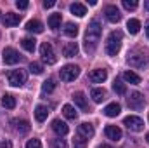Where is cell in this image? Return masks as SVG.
Returning a JSON list of instances; mask_svg holds the SVG:
<instances>
[{
    "label": "cell",
    "instance_id": "1",
    "mask_svg": "<svg viewBox=\"0 0 149 148\" xmlns=\"http://www.w3.org/2000/svg\"><path fill=\"white\" fill-rule=\"evenodd\" d=\"M101 33H102L101 23L97 19H92L88 28H87V32H85V51L87 52H92L97 47V44L101 40Z\"/></svg>",
    "mask_w": 149,
    "mask_h": 148
},
{
    "label": "cell",
    "instance_id": "2",
    "mask_svg": "<svg viewBox=\"0 0 149 148\" xmlns=\"http://www.w3.org/2000/svg\"><path fill=\"white\" fill-rule=\"evenodd\" d=\"M121 42H123V33L120 30H114L109 33V37L106 40V54L108 56H116L120 52V47H121Z\"/></svg>",
    "mask_w": 149,
    "mask_h": 148
},
{
    "label": "cell",
    "instance_id": "3",
    "mask_svg": "<svg viewBox=\"0 0 149 148\" xmlns=\"http://www.w3.org/2000/svg\"><path fill=\"white\" fill-rule=\"evenodd\" d=\"M40 56H42V59H43L47 65H54V63L57 61V56H56L54 47H52L50 42H43V44L40 45Z\"/></svg>",
    "mask_w": 149,
    "mask_h": 148
},
{
    "label": "cell",
    "instance_id": "4",
    "mask_svg": "<svg viewBox=\"0 0 149 148\" xmlns=\"http://www.w3.org/2000/svg\"><path fill=\"white\" fill-rule=\"evenodd\" d=\"M78 75H80V68H78L76 65H66V66H63L61 72H59L61 80H64V82H73Z\"/></svg>",
    "mask_w": 149,
    "mask_h": 148
},
{
    "label": "cell",
    "instance_id": "5",
    "mask_svg": "<svg viewBox=\"0 0 149 148\" xmlns=\"http://www.w3.org/2000/svg\"><path fill=\"white\" fill-rule=\"evenodd\" d=\"M123 124L127 125L128 131H134V132H141V131L144 129V120H142L141 117H135V115H128V117H125Z\"/></svg>",
    "mask_w": 149,
    "mask_h": 148
},
{
    "label": "cell",
    "instance_id": "6",
    "mask_svg": "<svg viewBox=\"0 0 149 148\" xmlns=\"http://www.w3.org/2000/svg\"><path fill=\"white\" fill-rule=\"evenodd\" d=\"M7 80L10 85L14 87H21L24 82H26V72L24 70H10L7 75Z\"/></svg>",
    "mask_w": 149,
    "mask_h": 148
},
{
    "label": "cell",
    "instance_id": "7",
    "mask_svg": "<svg viewBox=\"0 0 149 148\" xmlns=\"http://www.w3.org/2000/svg\"><path fill=\"white\" fill-rule=\"evenodd\" d=\"M127 103H128V106H130L132 110H141L146 101H144V96H142L141 92L134 91V92H130V96L127 98Z\"/></svg>",
    "mask_w": 149,
    "mask_h": 148
},
{
    "label": "cell",
    "instance_id": "8",
    "mask_svg": "<svg viewBox=\"0 0 149 148\" xmlns=\"http://www.w3.org/2000/svg\"><path fill=\"white\" fill-rule=\"evenodd\" d=\"M21 58L23 56L16 49H12V47H5L3 49V63L5 65H16V63L21 61Z\"/></svg>",
    "mask_w": 149,
    "mask_h": 148
},
{
    "label": "cell",
    "instance_id": "9",
    "mask_svg": "<svg viewBox=\"0 0 149 148\" xmlns=\"http://www.w3.org/2000/svg\"><path fill=\"white\" fill-rule=\"evenodd\" d=\"M104 14H106V19H108L109 23H118V21L121 19V14H120V11H118L116 5H108V7L104 9Z\"/></svg>",
    "mask_w": 149,
    "mask_h": 148
},
{
    "label": "cell",
    "instance_id": "10",
    "mask_svg": "<svg viewBox=\"0 0 149 148\" xmlns=\"http://www.w3.org/2000/svg\"><path fill=\"white\" fill-rule=\"evenodd\" d=\"M127 61L130 63V66H144L146 65V56L144 54H137V52H128V58H127Z\"/></svg>",
    "mask_w": 149,
    "mask_h": 148
},
{
    "label": "cell",
    "instance_id": "11",
    "mask_svg": "<svg viewBox=\"0 0 149 148\" xmlns=\"http://www.w3.org/2000/svg\"><path fill=\"white\" fill-rule=\"evenodd\" d=\"M52 131H54L57 136H66V134L70 132V127L66 125V122L56 118V120H52Z\"/></svg>",
    "mask_w": 149,
    "mask_h": 148
},
{
    "label": "cell",
    "instance_id": "12",
    "mask_svg": "<svg viewBox=\"0 0 149 148\" xmlns=\"http://www.w3.org/2000/svg\"><path fill=\"white\" fill-rule=\"evenodd\" d=\"M94 134H95V131H94V125H92V124L83 122V124L78 125V136H81L83 140H85V138L88 140V138H92Z\"/></svg>",
    "mask_w": 149,
    "mask_h": 148
},
{
    "label": "cell",
    "instance_id": "13",
    "mask_svg": "<svg viewBox=\"0 0 149 148\" xmlns=\"http://www.w3.org/2000/svg\"><path fill=\"white\" fill-rule=\"evenodd\" d=\"M10 124H14V129H16L19 134H26V132H30V122H28V120H23V118H12Z\"/></svg>",
    "mask_w": 149,
    "mask_h": 148
},
{
    "label": "cell",
    "instance_id": "14",
    "mask_svg": "<svg viewBox=\"0 0 149 148\" xmlns=\"http://www.w3.org/2000/svg\"><path fill=\"white\" fill-rule=\"evenodd\" d=\"M88 78H90L94 84H101V82H104V80L108 78V72H106V70H102V68L92 70V72L88 73Z\"/></svg>",
    "mask_w": 149,
    "mask_h": 148
},
{
    "label": "cell",
    "instance_id": "15",
    "mask_svg": "<svg viewBox=\"0 0 149 148\" xmlns=\"http://www.w3.org/2000/svg\"><path fill=\"white\" fill-rule=\"evenodd\" d=\"M106 136L113 141H120L123 134H121V129L118 125H106Z\"/></svg>",
    "mask_w": 149,
    "mask_h": 148
},
{
    "label": "cell",
    "instance_id": "16",
    "mask_svg": "<svg viewBox=\"0 0 149 148\" xmlns=\"http://www.w3.org/2000/svg\"><path fill=\"white\" fill-rule=\"evenodd\" d=\"M21 14H14V12H7L5 14V18H3V25L5 26H16V25H19V21H21Z\"/></svg>",
    "mask_w": 149,
    "mask_h": 148
},
{
    "label": "cell",
    "instance_id": "17",
    "mask_svg": "<svg viewBox=\"0 0 149 148\" xmlns=\"http://www.w3.org/2000/svg\"><path fill=\"white\" fill-rule=\"evenodd\" d=\"M63 54H64V58H74L78 54V44L76 42H68L63 49Z\"/></svg>",
    "mask_w": 149,
    "mask_h": 148
},
{
    "label": "cell",
    "instance_id": "18",
    "mask_svg": "<svg viewBox=\"0 0 149 148\" xmlns=\"http://www.w3.org/2000/svg\"><path fill=\"white\" fill-rule=\"evenodd\" d=\"M73 99H74V103H76V105H78L83 111H88V103H87V98H85V94H83V92H74Z\"/></svg>",
    "mask_w": 149,
    "mask_h": 148
},
{
    "label": "cell",
    "instance_id": "19",
    "mask_svg": "<svg viewBox=\"0 0 149 148\" xmlns=\"http://www.w3.org/2000/svg\"><path fill=\"white\" fill-rule=\"evenodd\" d=\"M26 30L31 32V33H42L43 32V25L38 19H31V21L26 23Z\"/></svg>",
    "mask_w": 149,
    "mask_h": 148
},
{
    "label": "cell",
    "instance_id": "20",
    "mask_svg": "<svg viewBox=\"0 0 149 148\" xmlns=\"http://www.w3.org/2000/svg\"><path fill=\"white\" fill-rule=\"evenodd\" d=\"M47 115H49V108L43 106V105H38L35 108V118L37 122H45L47 120Z\"/></svg>",
    "mask_w": 149,
    "mask_h": 148
},
{
    "label": "cell",
    "instance_id": "21",
    "mask_svg": "<svg viewBox=\"0 0 149 148\" xmlns=\"http://www.w3.org/2000/svg\"><path fill=\"white\" fill-rule=\"evenodd\" d=\"M102 111H104V115H106V117H116V115H120L121 106H120L118 103H109V105H108Z\"/></svg>",
    "mask_w": 149,
    "mask_h": 148
},
{
    "label": "cell",
    "instance_id": "22",
    "mask_svg": "<svg viewBox=\"0 0 149 148\" xmlns=\"http://www.w3.org/2000/svg\"><path fill=\"white\" fill-rule=\"evenodd\" d=\"M127 30L130 35H137L139 30H141V21L139 19H128L127 21Z\"/></svg>",
    "mask_w": 149,
    "mask_h": 148
},
{
    "label": "cell",
    "instance_id": "23",
    "mask_svg": "<svg viewBox=\"0 0 149 148\" xmlns=\"http://www.w3.org/2000/svg\"><path fill=\"white\" fill-rule=\"evenodd\" d=\"M71 12H73L74 16H78V18H83L85 14H87V7L83 5V4H80V2H74V4H71Z\"/></svg>",
    "mask_w": 149,
    "mask_h": 148
},
{
    "label": "cell",
    "instance_id": "24",
    "mask_svg": "<svg viewBox=\"0 0 149 148\" xmlns=\"http://www.w3.org/2000/svg\"><path fill=\"white\" fill-rule=\"evenodd\" d=\"M90 96H92V99H94L95 103H102V101L106 99V91L101 89V87H97V89H92Z\"/></svg>",
    "mask_w": 149,
    "mask_h": 148
},
{
    "label": "cell",
    "instance_id": "25",
    "mask_svg": "<svg viewBox=\"0 0 149 148\" xmlns=\"http://www.w3.org/2000/svg\"><path fill=\"white\" fill-rule=\"evenodd\" d=\"M21 45H23V49H26L28 52H35V49H37V40L26 37V38L21 40Z\"/></svg>",
    "mask_w": 149,
    "mask_h": 148
},
{
    "label": "cell",
    "instance_id": "26",
    "mask_svg": "<svg viewBox=\"0 0 149 148\" xmlns=\"http://www.w3.org/2000/svg\"><path fill=\"white\" fill-rule=\"evenodd\" d=\"M123 78H125V80H127L128 84H134V85H139V84H141V80H142V78H141L139 75H137V73H134L132 70L125 72V73H123Z\"/></svg>",
    "mask_w": 149,
    "mask_h": 148
},
{
    "label": "cell",
    "instance_id": "27",
    "mask_svg": "<svg viewBox=\"0 0 149 148\" xmlns=\"http://www.w3.org/2000/svg\"><path fill=\"white\" fill-rule=\"evenodd\" d=\"M2 105H3L5 108L12 110V108H16V98H14L12 94H3V96H2Z\"/></svg>",
    "mask_w": 149,
    "mask_h": 148
},
{
    "label": "cell",
    "instance_id": "28",
    "mask_svg": "<svg viewBox=\"0 0 149 148\" xmlns=\"http://www.w3.org/2000/svg\"><path fill=\"white\" fill-rule=\"evenodd\" d=\"M59 26H61V14H50V18H49V28L57 30Z\"/></svg>",
    "mask_w": 149,
    "mask_h": 148
},
{
    "label": "cell",
    "instance_id": "29",
    "mask_svg": "<svg viewBox=\"0 0 149 148\" xmlns=\"http://www.w3.org/2000/svg\"><path fill=\"white\" fill-rule=\"evenodd\" d=\"M63 113H64V117H66V118H70V120H74V118L78 117L76 110H74L71 105H64V106H63Z\"/></svg>",
    "mask_w": 149,
    "mask_h": 148
},
{
    "label": "cell",
    "instance_id": "30",
    "mask_svg": "<svg viewBox=\"0 0 149 148\" xmlns=\"http://www.w3.org/2000/svg\"><path fill=\"white\" fill-rule=\"evenodd\" d=\"M64 33L68 35V37L74 38L78 35V26L74 25V23H66V26H64Z\"/></svg>",
    "mask_w": 149,
    "mask_h": 148
},
{
    "label": "cell",
    "instance_id": "31",
    "mask_svg": "<svg viewBox=\"0 0 149 148\" xmlns=\"http://www.w3.org/2000/svg\"><path fill=\"white\" fill-rule=\"evenodd\" d=\"M113 91H114L116 94H125V92H127V87H125V84H123L120 78H116V80L113 82Z\"/></svg>",
    "mask_w": 149,
    "mask_h": 148
},
{
    "label": "cell",
    "instance_id": "32",
    "mask_svg": "<svg viewBox=\"0 0 149 148\" xmlns=\"http://www.w3.org/2000/svg\"><path fill=\"white\" fill-rule=\"evenodd\" d=\"M42 89H43V92H52V91L56 89V84H54V80H52V78H47V80L42 84Z\"/></svg>",
    "mask_w": 149,
    "mask_h": 148
},
{
    "label": "cell",
    "instance_id": "33",
    "mask_svg": "<svg viewBox=\"0 0 149 148\" xmlns=\"http://www.w3.org/2000/svg\"><path fill=\"white\" fill-rule=\"evenodd\" d=\"M30 72L35 73V75H40L43 72V66H42L40 63H35V61H33V63H30Z\"/></svg>",
    "mask_w": 149,
    "mask_h": 148
},
{
    "label": "cell",
    "instance_id": "34",
    "mask_svg": "<svg viewBox=\"0 0 149 148\" xmlns=\"http://www.w3.org/2000/svg\"><path fill=\"white\" fill-rule=\"evenodd\" d=\"M137 5H139L137 0H123V7L127 11H134V9H137Z\"/></svg>",
    "mask_w": 149,
    "mask_h": 148
},
{
    "label": "cell",
    "instance_id": "35",
    "mask_svg": "<svg viewBox=\"0 0 149 148\" xmlns=\"http://www.w3.org/2000/svg\"><path fill=\"white\" fill-rule=\"evenodd\" d=\"M73 148H87V141L81 136H76L73 140Z\"/></svg>",
    "mask_w": 149,
    "mask_h": 148
},
{
    "label": "cell",
    "instance_id": "36",
    "mask_svg": "<svg viewBox=\"0 0 149 148\" xmlns=\"http://www.w3.org/2000/svg\"><path fill=\"white\" fill-rule=\"evenodd\" d=\"M52 148H68V145H66L64 140L57 138V140H52Z\"/></svg>",
    "mask_w": 149,
    "mask_h": 148
},
{
    "label": "cell",
    "instance_id": "37",
    "mask_svg": "<svg viewBox=\"0 0 149 148\" xmlns=\"http://www.w3.org/2000/svg\"><path fill=\"white\" fill-rule=\"evenodd\" d=\"M26 148H42V141L37 140V138H33V140H30L26 143Z\"/></svg>",
    "mask_w": 149,
    "mask_h": 148
},
{
    "label": "cell",
    "instance_id": "38",
    "mask_svg": "<svg viewBox=\"0 0 149 148\" xmlns=\"http://www.w3.org/2000/svg\"><path fill=\"white\" fill-rule=\"evenodd\" d=\"M28 5H30V4H28L26 0H17V2H16V7H17V9H28Z\"/></svg>",
    "mask_w": 149,
    "mask_h": 148
},
{
    "label": "cell",
    "instance_id": "39",
    "mask_svg": "<svg viewBox=\"0 0 149 148\" xmlns=\"http://www.w3.org/2000/svg\"><path fill=\"white\" fill-rule=\"evenodd\" d=\"M54 5H56L54 0H45V2H43V7H45V9H50V7H54Z\"/></svg>",
    "mask_w": 149,
    "mask_h": 148
},
{
    "label": "cell",
    "instance_id": "40",
    "mask_svg": "<svg viewBox=\"0 0 149 148\" xmlns=\"http://www.w3.org/2000/svg\"><path fill=\"white\" fill-rule=\"evenodd\" d=\"M0 148H12V143H10L9 140H5V141L0 143Z\"/></svg>",
    "mask_w": 149,
    "mask_h": 148
},
{
    "label": "cell",
    "instance_id": "41",
    "mask_svg": "<svg viewBox=\"0 0 149 148\" xmlns=\"http://www.w3.org/2000/svg\"><path fill=\"white\" fill-rule=\"evenodd\" d=\"M144 9H146V11H149V0H146V2H144Z\"/></svg>",
    "mask_w": 149,
    "mask_h": 148
},
{
    "label": "cell",
    "instance_id": "42",
    "mask_svg": "<svg viewBox=\"0 0 149 148\" xmlns=\"http://www.w3.org/2000/svg\"><path fill=\"white\" fill-rule=\"evenodd\" d=\"M146 33H148V38H149V21L146 23Z\"/></svg>",
    "mask_w": 149,
    "mask_h": 148
},
{
    "label": "cell",
    "instance_id": "43",
    "mask_svg": "<svg viewBox=\"0 0 149 148\" xmlns=\"http://www.w3.org/2000/svg\"><path fill=\"white\" fill-rule=\"evenodd\" d=\"M99 148H113V147H109V145H101Z\"/></svg>",
    "mask_w": 149,
    "mask_h": 148
},
{
    "label": "cell",
    "instance_id": "44",
    "mask_svg": "<svg viewBox=\"0 0 149 148\" xmlns=\"http://www.w3.org/2000/svg\"><path fill=\"white\" fill-rule=\"evenodd\" d=\"M146 140H148V143H149V132H148V134H146Z\"/></svg>",
    "mask_w": 149,
    "mask_h": 148
}]
</instances>
